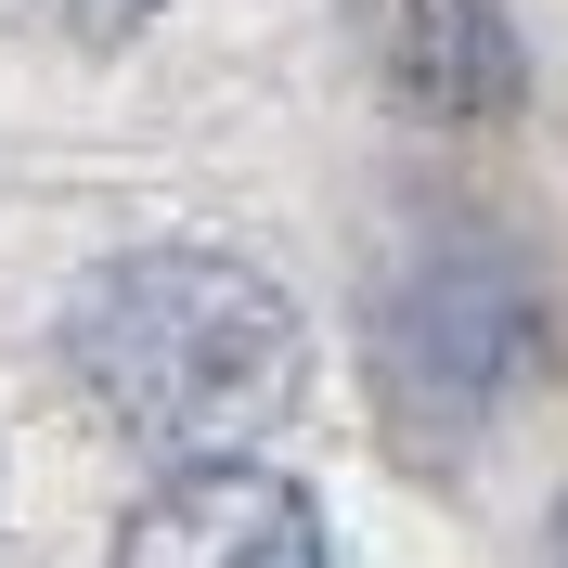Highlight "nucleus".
Wrapping results in <instances>:
<instances>
[{"instance_id":"f257e3e1","label":"nucleus","mask_w":568,"mask_h":568,"mask_svg":"<svg viewBox=\"0 0 568 568\" xmlns=\"http://www.w3.org/2000/svg\"><path fill=\"white\" fill-rule=\"evenodd\" d=\"M65 362L104 400L116 439H142L155 465H233L246 439H272L297 414L311 336L297 297L272 272L220 246H130L78 284L65 311Z\"/></svg>"},{"instance_id":"f03ea898","label":"nucleus","mask_w":568,"mask_h":568,"mask_svg":"<svg viewBox=\"0 0 568 568\" xmlns=\"http://www.w3.org/2000/svg\"><path fill=\"white\" fill-rule=\"evenodd\" d=\"M517 362H530V297H517L504 258L439 246L426 272H400L388 311H375V400H388V439L453 453L465 426L517 388Z\"/></svg>"},{"instance_id":"7ed1b4c3","label":"nucleus","mask_w":568,"mask_h":568,"mask_svg":"<svg viewBox=\"0 0 568 568\" xmlns=\"http://www.w3.org/2000/svg\"><path fill=\"white\" fill-rule=\"evenodd\" d=\"M116 568H336L311 491L272 478V465H169L155 491L130 504L116 530Z\"/></svg>"},{"instance_id":"20e7f679","label":"nucleus","mask_w":568,"mask_h":568,"mask_svg":"<svg viewBox=\"0 0 568 568\" xmlns=\"http://www.w3.org/2000/svg\"><path fill=\"white\" fill-rule=\"evenodd\" d=\"M388 65L414 78V104H439V116L517 104V39L491 27V0H388Z\"/></svg>"},{"instance_id":"39448f33","label":"nucleus","mask_w":568,"mask_h":568,"mask_svg":"<svg viewBox=\"0 0 568 568\" xmlns=\"http://www.w3.org/2000/svg\"><path fill=\"white\" fill-rule=\"evenodd\" d=\"M27 13H39V27H65V39H130L155 0H27Z\"/></svg>"},{"instance_id":"423d86ee","label":"nucleus","mask_w":568,"mask_h":568,"mask_svg":"<svg viewBox=\"0 0 568 568\" xmlns=\"http://www.w3.org/2000/svg\"><path fill=\"white\" fill-rule=\"evenodd\" d=\"M542 568H568V504H556V530H542Z\"/></svg>"}]
</instances>
